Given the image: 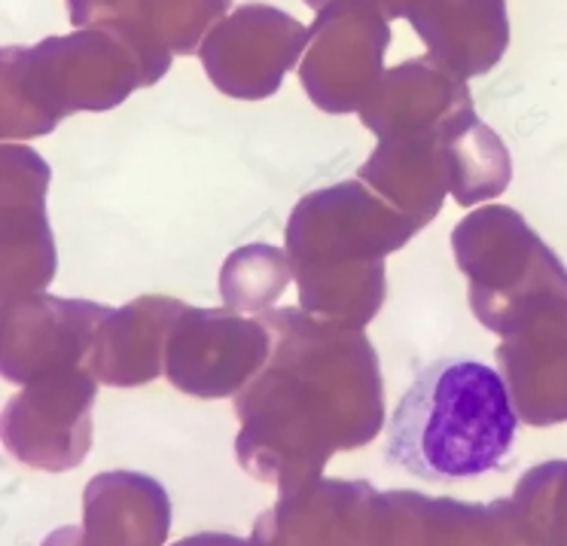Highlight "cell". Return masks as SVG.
<instances>
[{
	"mask_svg": "<svg viewBox=\"0 0 567 546\" xmlns=\"http://www.w3.org/2000/svg\"><path fill=\"white\" fill-rule=\"evenodd\" d=\"M125 7L132 10L125 25L168 59V50H193L198 34L229 10V0H128Z\"/></svg>",
	"mask_w": 567,
	"mask_h": 546,
	"instance_id": "cell-6",
	"label": "cell"
},
{
	"mask_svg": "<svg viewBox=\"0 0 567 546\" xmlns=\"http://www.w3.org/2000/svg\"><path fill=\"white\" fill-rule=\"evenodd\" d=\"M518 415L501 373L473 358L427 363L388 419L384 459L421 483H467L516 446Z\"/></svg>",
	"mask_w": 567,
	"mask_h": 546,
	"instance_id": "cell-1",
	"label": "cell"
},
{
	"mask_svg": "<svg viewBox=\"0 0 567 546\" xmlns=\"http://www.w3.org/2000/svg\"><path fill=\"white\" fill-rule=\"evenodd\" d=\"M306 3L318 7V10H327V7H336V3H363V7H375L382 16L394 19V16H406L412 0H306Z\"/></svg>",
	"mask_w": 567,
	"mask_h": 546,
	"instance_id": "cell-8",
	"label": "cell"
},
{
	"mask_svg": "<svg viewBox=\"0 0 567 546\" xmlns=\"http://www.w3.org/2000/svg\"><path fill=\"white\" fill-rule=\"evenodd\" d=\"M86 519L89 546H159L168 532V504L159 488L92 485Z\"/></svg>",
	"mask_w": 567,
	"mask_h": 546,
	"instance_id": "cell-5",
	"label": "cell"
},
{
	"mask_svg": "<svg viewBox=\"0 0 567 546\" xmlns=\"http://www.w3.org/2000/svg\"><path fill=\"white\" fill-rule=\"evenodd\" d=\"M388 25L375 7L336 3L327 7L315 28V47L302 80L311 99L327 111L354 107L379 74V62L388 47Z\"/></svg>",
	"mask_w": 567,
	"mask_h": 546,
	"instance_id": "cell-3",
	"label": "cell"
},
{
	"mask_svg": "<svg viewBox=\"0 0 567 546\" xmlns=\"http://www.w3.org/2000/svg\"><path fill=\"white\" fill-rule=\"evenodd\" d=\"M71 540H74V534H59V537H52L50 546H71Z\"/></svg>",
	"mask_w": 567,
	"mask_h": 546,
	"instance_id": "cell-10",
	"label": "cell"
},
{
	"mask_svg": "<svg viewBox=\"0 0 567 546\" xmlns=\"http://www.w3.org/2000/svg\"><path fill=\"white\" fill-rule=\"evenodd\" d=\"M125 3H128V0H68V10H71V19L83 25L89 19H95V16L123 10Z\"/></svg>",
	"mask_w": 567,
	"mask_h": 546,
	"instance_id": "cell-7",
	"label": "cell"
},
{
	"mask_svg": "<svg viewBox=\"0 0 567 546\" xmlns=\"http://www.w3.org/2000/svg\"><path fill=\"white\" fill-rule=\"evenodd\" d=\"M177 546H245L238 544V540H233V537H210V534H205V537H193V540H184V544Z\"/></svg>",
	"mask_w": 567,
	"mask_h": 546,
	"instance_id": "cell-9",
	"label": "cell"
},
{
	"mask_svg": "<svg viewBox=\"0 0 567 546\" xmlns=\"http://www.w3.org/2000/svg\"><path fill=\"white\" fill-rule=\"evenodd\" d=\"M406 19L433 55L461 76L494 68L509 43L504 0H412Z\"/></svg>",
	"mask_w": 567,
	"mask_h": 546,
	"instance_id": "cell-4",
	"label": "cell"
},
{
	"mask_svg": "<svg viewBox=\"0 0 567 546\" xmlns=\"http://www.w3.org/2000/svg\"><path fill=\"white\" fill-rule=\"evenodd\" d=\"M302 43L306 28L290 16L262 3H247L210 34L202 55L210 80L226 95L262 99L278 89Z\"/></svg>",
	"mask_w": 567,
	"mask_h": 546,
	"instance_id": "cell-2",
	"label": "cell"
}]
</instances>
